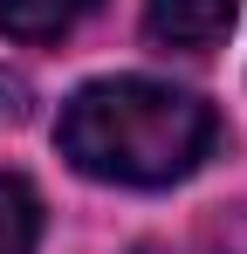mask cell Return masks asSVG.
<instances>
[{
	"instance_id": "cell-1",
	"label": "cell",
	"mask_w": 247,
	"mask_h": 254,
	"mask_svg": "<svg viewBox=\"0 0 247 254\" xmlns=\"http://www.w3.org/2000/svg\"><path fill=\"white\" fill-rule=\"evenodd\" d=\"M213 137L220 124L192 89L144 83V76H110L76 89L55 124L62 158L110 186H172L213 151Z\"/></svg>"
},
{
	"instance_id": "cell-2",
	"label": "cell",
	"mask_w": 247,
	"mask_h": 254,
	"mask_svg": "<svg viewBox=\"0 0 247 254\" xmlns=\"http://www.w3.org/2000/svg\"><path fill=\"white\" fill-rule=\"evenodd\" d=\"M234 14H241V0H144V35L158 48L199 55L234 28Z\"/></svg>"
},
{
	"instance_id": "cell-3",
	"label": "cell",
	"mask_w": 247,
	"mask_h": 254,
	"mask_svg": "<svg viewBox=\"0 0 247 254\" xmlns=\"http://www.w3.org/2000/svg\"><path fill=\"white\" fill-rule=\"evenodd\" d=\"M96 0H0V28L14 42H48V35H69Z\"/></svg>"
},
{
	"instance_id": "cell-4",
	"label": "cell",
	"mask_w": 247,
	"mask_h": 254,
	"mask_svg": "<svg viewBox=\"0 0 247 254\" xmlns=\"http://www.w3.org/2000/svg\"><path fill=\"white\" fill-rule=\"evenodd\" d=\"M41 248V199L28 179L0 172V254H35Z\"/></svg>"
}]
</instances>
